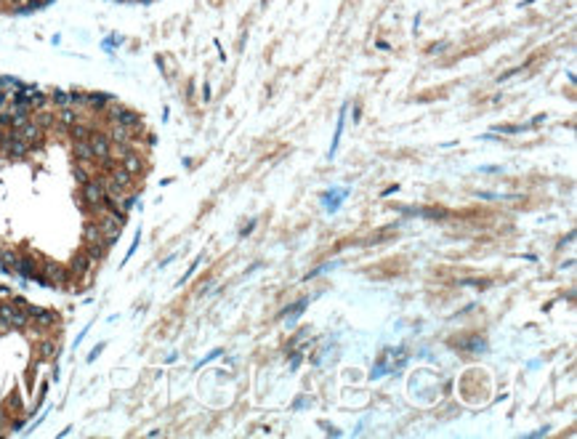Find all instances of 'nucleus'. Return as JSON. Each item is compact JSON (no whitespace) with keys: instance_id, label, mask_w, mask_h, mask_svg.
<instances>
[{"instance_id":"obj_14","label":"nucleus","mask_w":577,"mask_h":439,"mask_svg":"<svg viewBox=\"0 0 577 439\" xmlns=\"http://www.w3.org/2000/svg\"><path fill=\"white\" fill-rule=\"evenodd\" d=\"M54 351H56V344H54V341H45V344L40 346V354H43V357H51Z\"/></svg>"},{"instance_id":"obj_1","label":"nucleus","mask_w":577,"mask_h":439,"mask_svg":"<svg viewBox=\"0 0 577 439\" xmlns=\"http://www.w3.org/2000/svg\"><path fill=\"white\" fill-rule=\"evenodd\" d=\"M30 152V144L22 139V136L16 133H8V136H3V155L5 157H24Z\"/></svg>"},{"instance_id":"obj_8","label":"nucleus","mask_w":577,"mask_h":439,"mask_svg":"<svg viewBox=\"0 0 577 439\" xmlns=\"http://www.w3.org/2000/svg\"><path fill=\"white\" fill-rule=\"evenodd\" d=\"M75 157L80 162H96V155H93V149H91L88 139H85V141H75Z\"/></svg>"},{"instance_id":"obj_10","label":"nucleus","mask_w":577,"mask_h":439,"mask_svg":"<svg viewBox=\"0 0 577 439\" xmlns=\"http://www.w3.org/2000/svg\"><path fill=\"white\" fill-rule=\"evenodd\" d=\"M91 130H93V128H91V125H85V123H80V120H77V123H72V125H69L72 141H85V139H88V136H91Z\"/></svg>"},{"instance_id":"obj_6","label":"nucleus","mask_w":577,"mask_h":439,"mask_svg":"<svg viewBox=\"0 0 577 439\" xmlns=\"http://www.w3.org/2000/svg\"><path fill=\"white\" fill-rule=\"evenodd\" d=\"M22 277H30V280H35L37 277V266H35V258L32 255H19V261H16V269Z\"/></svg>"},{"instance_id":"obj_7","label":"nucleus","mask_w":577,"mask_h":439,"mask_svg":"<svg viewBox=\"0 0 577 439\" xmlns=\"http://www.w3.org/2000/svg\"><path fill=\"white\" fill-rule=\"evenodd\" d=\"M83 240H85V245H91V242H104V232H101V226L96 224V221L85 224V229H83ZM104 245H107V242H104Z\"/></svg>"},{"instance_id":"obj_3","label":"nucleus","mask_w":577,"mask_h":439,"mask_svg":"<svg viewBox=\"0 0 577 439\" xmlns=\"http://www.w3.org/2000/svg\"><path fill=\"white\" fill-rule=\"evenodd\" d=\"M69 269L75 274H88L91 269H93V258H91L85 251H77L75 255H72V261H69Z\"/></svg>"},{"instance_id":"obj_9","label":"nucleus","mask_w":577,"mask_h":439,"mask_svg":"<svg viewBox=\"0 0 577 439\" xmlns=\"http://www.w3.org/2000/svg\"><path fill=\"white\" fill-rule=\"evenodd\" d=\"M120 165L122 168H125V170H130V173H141V170H144V160H141V157L139 155H136V152H130L128 157H122V162H120Z\"/></svg>"},{"instance_id":"obj_2","label":"nucleus","mask_w":577,"mask_h":439,"mask_svg":"<svg viewBox=\"0 0 577 439\" xmlns=\"http://www.w3.org/2000/svg\"><path fill=\"white\" fill-rule=\"evenodd\" d=\"M88 144H91V149H93L96 160H104V157L112 152V141H109V136H107V133H99V130H91Z\"/></svg>"},{"instance_id":"obj_5","label":"nucleus","mask_w":577,"mask_h":439,"mask_svg":"<svg viewBox=\"0 0 577 439\" xmlns=\"http://www.w3.org/2000/svg\"><path fill=\"white\" fill-rule=\"evenodd\" d=\"M30 319H32L37 327H51V325L56 322V314L48 312V309H35V306H30Z\"/></svg>"},{"instance_id":"obj_13","label":"nucleus","mask_w":577,"mask_h":439,"mask_svg":"<svg viewBox=\"0 0 577 439\" xmlns=\"http://www.w3.org/2000/svg\"><path fill=\"white\" fill-rule=\"evenodd\" d=\"M59 120L64 123V125H72V123H77V112H72V109H64V112H59Z\"/></svg>"},{"instance_id":"obj_4","label":"nucleus","mask_w":577,"mask_h":439,"mask_svg":"<svg viewBox=\"0 0 577 439\" xmlns=\"http://www.w3.org/2000/svg\"><path fill=\"white\" fill-rule=\"evenodd\" d=\"M16 133L22 136V139L27 141V144H37V141L43 139V128L37 125V123H30V120L24 123V125H19V128H16Z\"/></svg>"},{"instance_id":"obj_12","label":"nucleus","mask_w":577,"mask_h":439,"mask_svg":"<svg viewBox=\"0 0 577 439\" xmlns=\"http://www.w3.org/2000/svg\"><path fill=\"white\" fill-rule=\"evenodd\" d=\"M54 99L59 107H69L72 104V94H64V91H54Z\"/></svg>"},{"instance_id":"obj_11","label":"nucleus","mask_w":577,"mask_h":439,"mask_svg":"<svg viewBox=\"0 0 577 439\" xmlns=\"http://www.w3.org/2000/svg\"><path fill=\"white\" fill-rule=\"evenodd\" d=\"M72 173H75V181H77V184H85V181H91V162H77V165L72 168Z\"/></svg>"}]
</instances>
